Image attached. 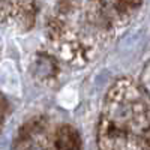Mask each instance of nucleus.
Listing matches in <instances>:
<instances>
[{
    "mask_svg": "<svg viewBox=\"0 0 150 150\" xmlns=\"http://www.w3.org/2000/svg\"><path fill=\"white\" fill-rule=\"evenodd\" d=\"M99 150H150V93L141 80L119 78L99 116Z\"/></svg>",
    "mask_w": 150,
    "mask_h": 150,
    "instance_id": "1",
    "label": "nucleus"
},
{
    "mask_svg": "<svg viewBox=\"0 0 150 150\" xmlns=\"http://www.w3.org/2000/svg\"><path fill=\"white\" fill-rule=\"evenodd\" d=\"M53 54L71 66H84L111 36L90 0H60L47 21Z\"/></svg>",
    "mask_w": 150,
    "mask_h": 150,
    "instance_id": "2",
    "label": "nucleus"
},
{
    "mask_svg": "<svg viewBox=\"0 0 150 150\" xmlns=\"http://www.w3.org/2000/svg\"><path fill=\"white\" fill-rule=\"evenodd\" d=\"M15 150H83L77 128L38 116L26 122L15 137Z\"/></svg>",
    "mask_w": 150,
    "mask_h": 150,
    "instance_id": "3",
    "label": "nucleus"
},
{
    "mask_svg": "<svg viewBox=\"0 0 150 150\" xmlns=\"http://www.w3.org/2000/svg\"><path fill=\"white\" fill-rule=\"evenodd\" d=\"M38 63V71L36 74L41 75V81H47V80H54V77H57L60 69L56 62V56L51 53H41V63Z\"/></svg>",
    "mask_w": 150,
    "mask_h": 150,
    "instance_id": "4",
    "label": "nucleus"
},
{
    "mask_svg": "<svg viewBox=\"0 0 150 150\" xmlns=\"http://www.w3.org/2000/svg\"><path fill=\"white\" fill-rule=\"evenodd\" d=\"M26 6V0H0V23L15 20Z\"/></svg>",
    "mask_w": 150,
    "mask_h": 150,
    "instance_id": "5",
    "label": "nucleus"
},
{
    "mask_svg": "<svg viewBox=\"0 0 150 150\" xmlns=\"http://www.w3.org/2000/svg\"><path fill=\"white\" fill-rule=\"evenodd\" d=\"M5 117H6V102H5V99L0 96V131H2V126L5 123Z\"/></svg>",
    "mask_w": 150,
    "mask_h": 150,
    "instance_id": "6",
    "label": "nucleus"
},
{
    "mask_svg": "<svg viewBox=\"0 0 150 150\" xmlns=\"http://www.w3.org/2000/svg\"><path fill=\"white\" fill-rule=\"evenodd\" d=\"M140 80L144 83V86L147 87V90H149V93H150V65L146 68V71L143 72V77H141Z\"/></svg>",
    "mask_w": 150,
    "mask_h": 150,
    "instance_id": "7",
    "label": "nucleus"
}]
</instances>
